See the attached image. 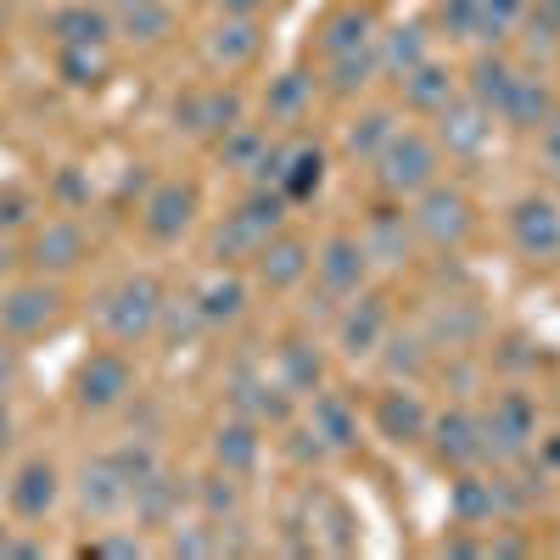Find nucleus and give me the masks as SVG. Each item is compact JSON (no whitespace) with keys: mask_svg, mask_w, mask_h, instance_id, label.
I'll return each instance as SVG.
<instances>
[{"mask_svg":"<svg viewBox=\"0 0 560 560\" xmlns=\"http://www.w3.org/2000/svg\"><path fill=\"white\" fill-rule=\"evenodd\" d=\"M163 303H168V292H163V280H158V275H124L118 287L102 292L96 319H102V331H107L113 342L135 348V342L158 337V314H163Z\"/></svg>","mask_w":560,"mask_h":560,"instance_id":"nucleus-1","label":"nucleus"},{"mask_svg":"<svg viewBox=\"0 0 560 560\" xmlns=\"http://www.w3.org/2000/svg\"><path fill=\"white\" fill-rule=\"evenodd\" d=\"M376 179L393 197H420L438 179V147L415 129H393V140L376 152Z\"/></svg>","mask_w":560,"mask_h":560,"instance_id":"nucleus-2","label":"nucleus"},{"mask_svg":"<svg viewBox=\"0 0 560 560\" xmlns=\"http://www.w3.org/2000/svg\"><path fill=\"white\" fill-rule=\"evenodd\" d=\"M135 393V364L118 353V348H102V353H90L79 364V376H73V404L90 409V415H107L118 404H129Z\"/></svg>","mask_w":560,"mask_h":560,"instance_id":"nucleus-3","label":"nucleus"},{"mask_svg":"<svg viewBox=\"0 0 560 560\" xmlns=\"http://www.w3.org/2000/svg\"><path fill=\"white\" fill-rule=\"evenodd\" d=\"M415 236L432 242V247H459L465 236H471V202H465V191H454V185H427V191L415 197Z\"/></svg>","mask_w":560,"mask_h":560,"instance_id":"nucleus-4","label":"nucleus"},{"mask_svg":"<svg viewBox=\"0 0 560 560\" xmlns=\"http://www.w3.org/2000/svg\"><path fill=\"white\" fill-rule=\"evenodd\" d=\"M62 314V292L51 280H23V287H7L0 292V331L12 342H28V337H45Z\"/></svg>","mask_w":560,"mask_h":560,"instance_id":"nucleus-5","label":"nucleus"},{"mask_svg":"<svg viewBox=\"0 0 560 560\" xmlns=\"http://www.w3.org/2000/svg\"><path fill=\"white\" fill-rule=\"evenodd\" d=\"M533 432H538L533 404H527L522 393H499V398L488 404V415H482V454H493V459H522L527 443H533Z\"/></svg>","mask_w":560,"mask_h":560,"instance_id":"nucleus-6","label":"nucleus"},{"mask_svg":"<svg viewBox=\"0 0 560 560\" xmlns=\"http://www.w3.org/2000/svg\"><path fill=\"white\" fill-rule=\"evenodd\" d=\"M73 493H79V510H84L90 522H118L124 510H129V477H124V465L113 454L84 459Z\"/></svg>","mask_w":560,"mask_h":560,"instance_id":"nucleus-7","label":"nucleus"},{"mask_svg":"<svg viewBox=\"0 0 560 560\" xmlns=\"http://www.w3.org/2000/svg\"><path fill=\"white\" fill-rule=\"evenodd\" d=\"M191 219H197V185H185V179L152 185V197L140 202V230L152 242H179L191 230Z\"/></svg>","mask_w":560,"mask_h":560,"instance_id":"nucleus-8","label":"nucleus"},{"mask_svg":"<svg viewBox=\"0 0 560 560\" xmlns=\"http://www.w3.org/2000/svg\"><path fill=\"white\" fill-rule=\"evenodd\" d=\"M90 258V236H84V224L79 219H45L34 230V242H28V264L39 275H68Z\"/></svg>","mask_w":560,"mask_h":560,"instance_id":"nucleus-9","label":"nucleus"},{"mask_svg":"<svg viewBox=\"0 0 560 560\" xmlns=\"http://www.w3.org/2000/svg\"><path fill=\"white\" fill-rule=\"evenodd\" d=\"M57 499H62V471H57V465H51V459H23L18 477H12V488H7L12 516L45 522V516L57 510Z\"/></svg>","mask_w":560,"mask_h":560,"instance_id":"nucleus-10","label":"nucleus"},{"mask_svg":"<svg viewBox=\"0 0 560 560\" xmlns=\"http://www.w3.org/2000/svg\"><path fill=\"white\" fill-rule=\"evenodd\" d=\"M364 242L359 236H331L319 253H314V275H319V292H331V298H359L364 287Z\"/></svg>","mask_w":560,"mask_h":560,"instance_id":"nucleus-11","label":"nucleus"},{"mask_svg":"<svg viewBox=\"0 0 560 560\" xmlns=\"http://www.w3.org/2000/svg\"><path fill=\"white\" fill-rule=\"evenodd\" d=\"M438 135H443V147L454 152V158H477L482 147H488V135H493V113L477 102V96H448L443 107H438Z\"/></svg>","mask_w":560,"mask_h":560,"instance_id":"nucleus-12","label":"nucleus"},{"mask_svg":"<svg viewBox=\"0 0 560 560\" xmlns=\"http://www.w3.org/2000/svg\"><path fill=\"white\" fill-rule=\"evenodd\" d=\"M510 236L527 258H560V208L549 197H522L510 208Z\"/></svg>","mask_w":560,"mask_h":560,"instance_id":"nucleus-13","label":"nucleus"},{"mask_svg":"<svg viewBox=\"0 0 560 560\" xmlns=\"http://www.w3.org/2000/svg\"><path fill=\"white\" fill-rule=\"evenodd\" d=\"M427 438H432L438 459L454 465V471H471L477 459H488V454H482V420H477L471 409H448V415H438L432 427H427Z\"/></svg>","mask_w":560,"mask_h":560,"instance_id":"nucleus-14","label":"nucleus"},{"mask_svg":"<svg viewBox=\"0 0 560 560\" xmlns=\"http://www.w3.org/2000/svg\"><path fill=\"white\" fill-rule=\"evenodd\" d=\"M258 280H264V287L269 292H292L298 287V280L314 269V247L308 242H298V236H280V230H275V236L258 247Z\"/></svg>","mask_w":560,"mask_h":560,"instance_id":"nucleus-15","label":"nucleus"},{"mask_svg":"<svg viewBox=\"0 0 560 560\" xmlns=\"http://www.w3.org/2000/svg\"><path fill=\"white\" fill-rule=\"evenodd\" d=\"M387 342V308L376 298H359L337 314V348L348 359H370V353H382Z\"/></svg>","mask_w":560,"mask_h":560,"instance_id":"nucleus-16","label":"nucleus"},{"mask_svg":"<svg viewBox=\"0 0 560 560\" xmlns=\"http://www.w3.org/2000/svg\"><path fill=\"white\" fill-rule=\"evenodd\" d=\"M359 242H364V258H370V264L398 269V264H409V253H415V224H409L404 213L382 208V213H370V224L359 230Z\"/></svg>","mask_w":560,"mask_h":560,"instance_id":"nucleus-17","label":"nucleus"},{"mask_svg":"<svg viewBox=\"0 0 560 560\" xmlns=\"http://www.w3.org/2000/svg\"><path fill=\"white\" fill-rule=\"evenodd\" d=\"M191 303H197V314H202L208 331H213V325H236L242 308H247V280H242V275H230V269H213V275L197 280Z\"/></svg>","mask_w":560,"mask_h":560,"instance_id":"nucleus-18","label":"nucleus"},{"mask_svg":"<svg viewBox=\"0 0 560 560\" xmlns=\"http://www.w3.org/2000/svg\"><path fill=\"white\" fill-rule=\"evenodd\" d=\"M213 465L219 471H230V477H247L253 465H258V454H264V438H258V420H247V415H230L224 427L213 432Z\"/></svg>","mask_w":560,"mask_h":560,"instance_id":"nucleus-19","label":"nucleus"},{"mask_svg":"<svg viewBox=\"0 0 560 560\" xmlns=\"http://www.w3.org/2000/svg\"><path fill=\"white\" fill-rule=\"evenodd\" d=\"M179 499H185V488H179V477L163 471V465L129 488V510H135V522H147V527H174Z\"/></svg>","mask_w":560,"mask_h":560,"instance_id":"nucleus-20","label":"nucleus"},{"mask_svg":"<svg viewBox=\"0 0 560 560\" xmlns=\"http://www.w3.org/2000/svg\"><path fill=\"white\" fill-rule=\"evenodd\" d=\"M427 427H432V415H427V404H420L409 387H393V393L376 398V432L387 443H420Z\"/></svg>","mask_w":560,"mask_h":560,"instance_id":"nucleus-21","label":"nucleus"},{"mask_svg":"<svg viewBox=\"0 0 560 560\" xmlns=\"http://www.w3.org/2000/svg\"><path fill=\"white\" fill-rule=\"evenodd\" d=\"M308 438H314V448L325 454H342V448H353L359 443V420H353V409L337 398V393H314V404H308Z\"/></svg>","mask_w":560,"mask_h":560,"instance_id":"nucleus-22","label":"nucleus"},{"mask_svg":"<svg viewBox=\"0 0 560 560\" xmlns=\"http://www.w3.org/2000/svg\"><path fill=\"white\" fill-rule=\"evenodd\" d=\"M113 28L124 39L158 45L174 28V12H168V0H113Z\"/></svg>","mask_w":560,"mask_h":560,"instance_id":"nucleus-23","label":"nucleus"},{"mask_svg":"<svg viewBox=\"0 0 560 560\" xmlns=\"http://www.w3.org/2000/svg\"><path fill=\"white\" fill-rule=\"evenodd\" d=\"M275 376H280V387H287V393H319V382H325V359H319L314 342L287 337V342H280V353H275Z\"/></svg>","mask_w":560,"mask_h":560,"instance_id":"nucleus-24","label":"nucleus"},{"mask_svg":"<svg viewBox=\"0 0 560 560\" xmlns=\"http://www.w3.org/2000/svg\"><path fill=\"white\" fill-rule=\"evenodd\" d=\"M555 113V102H549V84L544 79H510V90H504V102H499V118L510 124V129H538L544 118Z\"/></svg>","mask_w":560,"mask_h":560,"instance_id":"nucleus-25","label":"nucleus"},{"mask_svg":"<svg viewBox=\"0 0 560 560\" xmlns=\"http://www.w3.org/2000/svg\"><path fill=\"white\" fill-rule=\"evenodd\" d=\"M253 57H258V23L224 12V23L208 34V62H213V68H242V62H253Z\"/></svg>","mask_w":560,"mask_h":560,"instance_id":"nucleus-26","label":"nucleus"},{"mask_svg":"<svg viewBox=\"0 0 560 560\" xmlns=\"http://www.w3.org/2000/svg\"><path fill=\"white\" fill-rule=\"evenodd\" d=\"M236 118H242V102L224 96V90L185 96V107H179V124L191 129V135H224V129H236Z\"/></svg>","mask_w":560,"mask_h":560,"instance_id":"nucleus-27","label":"nucleus"},{"mask_svg":"<svg viewBox=\"0 0 560 560\" xmlns=\"http://www.w3.org/2000/svg\"><path fill=\"white\" fill-rule=\"evenodd\" d=\"M482 331H488V319H482V308H477L471 298L443 303V308L432 314V337H438L443 348H471Z\"/></svg>","mask_w":560,"mask_h":560,"instance_id":"nucleus-28","label":"nucleus"},{"mask_svg":"<svg viewBox=\"0 0 560 560\" xmlns=\"http://www.w3.org/2000/svg\"><path fill=\"white\" fill-rule=\"evenodd\" d=\"M319 174H325V158L314 147H298V152H280V168H275V185L287 191V202H303L319 191Z\"/></svg>","mask_w":560,"mask_h":560,"instance_id":"nucleus-29","label":"nucleus"},{"mask_svg":"<svg viewBox=\"0 0 560 560\" xmlns=\"http://www.w3.org/2000/svg\"><path fill=\"white\" fill-rule=\"evenodd\" d=\"M57 39L62 45H107V34H113V18L107 12H96L90 0H73V7H62L57 12Z\"/></svg>","mask_w":560,"mask_h":560,"instance_id":"nucleus-30","label":"nucleus"},{"mask_svg":"<svg viewBox=\"0 0 560 560\" xmlns=\"http://www.w3.org/2000/svg\"><path fill=\"white\" fill-rule=\"evenodd\" d=\"M264 242H269V236L236 208V213H230V219L213 230V258H219V264H242V258H258Z\"/></svg>","mask_w":560,"mask_h":560,"instance_id":"nucleus-31","label":"nucleus"},{"mask_svg":"<svg viewBox=\"0 0 560 560\" xmlns=\"http://www.w3.org/2000/svg\"><path fill=\"white\" fill-rule=\"evenodd\" d=\"M448 96H454V79H448V68H438V62H415V68L404 73V102H409V107H420V113H438Z\"/></svg>","mask_w":560,"mask_h":560,"instance_id":"nucleus-32","label":"nucleus"},{"mask_svg":"<svg viewBox=\"0 0 560 560\" xmlns=\"http://www.w3.org/2000/svg\"><path fill=\"white\" fill-rule=\"evenodd\" d=\"M364 45H370V18L359 7H348V12H337L331 23H325V57H353V51H364Z\"/></svg>","mask_w":560,"mask_h":560,"instance_id":"nucleus-33","label":"nucleus"},{"mask_svg":"<svg viewBox=\"0 0 560 560\" xmlns=\"http://www.w3.org/2000/svg\"><path fill=\"white\" fill-rule=\"evenodd\" d=\"M454 516H459L465 527L493 522V516H499V510H493V482H482V477H459V482H454Z\"/></svg>","mask_w":560,"mask_h":560,"instance_id":"nucleus-34","label":"nucleus"},{"mask_svg":"<svg viewBox=\"0 0 560 560\" xmlns=\"http://www.w3.org/2000/svg\"><path fill=\"white\" fill-rule=\"evenodd\" d=\"M376 62H382L387 73H409L415 62H427V34H420V28H387Z\"/></svg>","mask_w":560,"mask_h":560,"instance_id":"nucleus-35","label":"nucleus"},{"mask_svg":"<svg viewBox=\"0 0 560 560\" xmlns=\"http://www.w3.org/2000/svg\"><path fill=\"white\" fill-rule=\"evenodd\" d=\"M191 493H197V504L208 510V522H219V516H236V510H242V488H236V477H230V471L202 477Z\"/></svg>","mask_w":560,"mask_h":560,"instance_id":"nucleus-36","label":"nucleus"},{"mask_svg":"<svg viewBox=\"0 0 560 560\" xmlns=\"http://www.w3.org/2000/svg\"><path fill=\"white\" fill-rule=\"evenodd\" d=\"M393 113H364V118H353V129H348V152L353 158H376L387 140H393Z\"/></svg>","mask_w":560,"mask_h":560,"instance_id":"nucleus-37","label":"nucleus"},{"mask_svg":"<svg viewBox=\"0 0 560 560\" xmlns=\"http://www.w3.org/2000/svg\"><path fill=\"white\" fill-rule=\"evenodd\" d=\"M510 79H516V73H510V62H499V57H482V62H477V73H471V96H477V102L493 113V107L504 102Z\"/></svg>","mask_w":560,"mask_h":560,"instance_id":"nucleus-38","label":"nucleus"},{"mask_svg":"<svg viewBox=\"0 0 560 560\" xmlns=\"http://www.w3.org/2000/svg\"><path fill=\"white\" fill-rule=\"evenodd\" d=\"M168 549H174V555H224V527H219V522H191V527H174Z\"/></svg>","mask_w":560,"mask_h":560,"instance_id":"nucleus-39","label":"nucleus"},{"mask_svg":"<svg viewBox=\"0 0 560 560\" xmlns=\"http://www.w3.org/2000/svg\"><path fill=\"white\" fill-rule=\"evenodd\" d=\"M308 84H314V79H303V73H280V79L269 84V113H275V118H298L303 102H308Z\"/></svg>","mask_w":560,"mask_h":560,"instance_id":"nucleus-40","label":"nucleus"},{"mask_svg":"<svg viewBox=\"0 0 560 560\" xmlns=\"http://www.w3.org/2000/svg\"><path fill=\"white\" fill-rule=\"evenodd\" d=\"M527 12V0H482V12H477V39H504L510 23H516Z\"/></svg>","mask_w":560,"mask_h":560,"instance_id":"nucleus-41","label":"nucleus"},{"mask_svg":"<svg viewBox=\"0 0 560 560\" xmlns=\"http://www.w3.org/2000/svg\"><path fill=\"white\" fill-rule=\"evenodd\" d=\"M382 348H387L382 359H387L393 376H415V370L427 364V342H420V337H387Z\"/></svg>","mask_w":560,"mask_h":560,"instance_id":"nucleus-42","label":"nucleus"},{"mask_svg":"<svg viewBox=\"0 0 560 560\" xmlns=\"http://www.w3.org/2000/svg\"><path fill=\"white\" fill-rule=\"evenodd\" d=\"M62 73H73V84H96L102 45H62Z\"/></svg>","mask_w":560,"mask_h":560,"instance_id":"nucleus-43","label":"nucleus"},{"mask_svg":"<svg viewBox=\"0 0 560 560\" xmlns=\"http://www.w3.org/2000/svg\"><path fill=\"white\" fill-rule=\"evenodd\" d=\"M331 84L337 90H359V84H370V73H376V57L370 51H353V57H331Z\"/></svg>","mask_w":560,"mask_h":560,"instance_id":"nucleus-44","label":"nucleus"},{"mask_svg":"<svg viewBox=\"0 0 560 560\" xmlns=\"http://www.w3.org/2000/svg\"><path fill=\"white\" fill-rule=\"evenodd\" d=\"M477 12H482V0H443V28L454 34V39H471L477 34Z\"/></svg>","mask_w":560,"mask_h":560,"instance_id":"nucleus-45","label":"nucleus"},{"mask_svg":"<svg viewBox=\"0 0 560 560\" xmlns=\"http://www.w3.org/2000/svg\"><path fill=\"white\" fill-rule=\"evenodd\" d=\"M28 219H34V197L23 191V185H12V191L0 197V236L18 230V224H28Z\"/></svg>","mask_w":560,"mask_h":560,"instance_id":"nucleus-46","label":"nucleus"},{"mask_svg":"<svg viewBox=\"0 0 560 560\" xmlns=\"http://www.w3.org/2000/svg\"><path fill=\"white\" fill-rule=\"evenodd\" d=\"M18 376H23V359H18V348H12V337L0 331V398H7L12 387H18Z\"/></svg>","mask_w":560,"mask_h":560,"instance_id":"nucleus-47","label":"nucleus"},{"mask_svg":"<svg viewBox=\"0 0 560 560\" xmlns=\"http://www.w3.org/2000/svg\"><path fill=\"white\" fill-rule=\"evenodd\" d=\"M140 549H147V544H140L135 533H107V538H90V555H140Z\"/></svg>","mask_w":560,"mask_h":560,"instance_id":"nucleus-48","label":"nucleus"},{"mask_svg":"<svg viewBox=\"0 0 560 560\" xmlns=\"http://www.w3.org/2000/svg\"><path fill=\"white\" fill-rule=\"evenodd\" d=\"M544 163H549V168L560 174V107H555V113L544 118Z\"/></svg>","mask_w":560,"mask_h":560,"instance_id":"nucleus-49","label":"nucleus"},{"mask_svg":"<svg viewBox=\"0 0 560 560\" xmlns=\"http://www.w3.org/2000/svg\"><path fill=\"white\" fill-rule=\"evenodd\" d=\"M264 7V0H219V12H230V18H253Z\"/></svg>","mask_w":560,"mask_h":560,"instance_id":"nucleus-50","label":"nucleus"},{"mask_svg":"<svg viewBox=\"0 0 560 560\" xmlns=\"http://www.w3.org/2000/svg\"><path fill=\"white\" fill-rule=\"evenodd\" d=\"M12 432H18V427H12V409H7V398H0V454L12 448Z\"/></svg>","mask_w":560,"mask_h":560,"instance_id":"nucleus-51","label":"nucleus"},{"mask_svg":"<svg viewBox=\"0 0 560 560\" xmlns=\"http://www.w3.org/2000/svg\"><path fill=\"white\" fill-rule=\"evenodd\" d=\"M12 269V247H7V236H0V275Z\"/></svg>","mask_w":560,"mask_h":560,"instance_id":"nucleus-52","label":"nucleus"},{"mask_svg":"<svg viewBox=\"0 0 560 560\" xmlns=\"http://www.w3.org/2000/svg\"><path fill=\"white\" fill-rule=\"evenodd\" d=\"M7 544H12V527H7V522H0V555H7Z\"/></svg>","mask_w":560,"mask_h":560,"instance_id":"nucleus-53","label":"nucleus"}]
</instances>
